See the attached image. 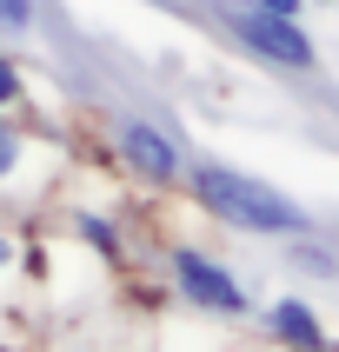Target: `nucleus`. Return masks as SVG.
<instances>
[{
  "label": "nucleus",
  "instance_id": "nucleus-1",
  "mask_svg": "<svg viewBox=\"0 0 339 352\" xmlns=\"http://www.w3.org/2000/svg\"><path fill=\"white\" fill-rule=\"evenodd\" d=\"M179 186H186V199H193L206 219H219V226H233V233H246V239H313V213H306L286 186L246 173V166L186 160Z\"/></svg>",
  "mask_w": 339,
  "mask_h": 352
},
{
  "label": "nucleus",
  "instance_id": "nucleus-2",
  "mask_svg": "<svg viewBox=\"0 0 339 352\" xmlns=\"http://www.w3.org/2000/svg\"><path fill=\"white\" fill-rule=\"evenodd\" d=\"M213 20L226 27L239 54H253L259 67H279V74H313L319 67V40L306 20H279V14H259L246 0H213Z\"/></svg>",
  "mask_w": 339,
  "mask_h": 352
},
{
  "label": "nucleus",
  "instance_id": "nucleus-3",
  "mask_svg": "<svg viewBox=\"0 0 339 352\" xmlns=\"http://www.w3.org/2000/svg\"><path fill=\"white\" fill-rule=\"evenodd\" d=\"M166 279H173V293L186 299L193 313H206V319H246L253 313V293L239 286V273L226 259L199 253V246H173V253H166Z\"/></svg>",
  "mask_w": 339,
  "mask_h": 352
},
{
  "label": "nucleus",
  "instance_id": "nucleus-4",
  "mask_svg": "<svg viewBox=\"0 0 339 352\" xmlns=\"http://www.w3.org/2000/svg\"><path fill=\"white\" fill-rule=\"evenodd\" d=\"M107 140H113L120 166H127L140 186H179V173H186V153H179V140L166 133L160 120H146V113H120Z\"/></svg>",
  "mask_w": 339,
  "mask_h": 352
},
{
  "label": "nucleus",
  "instance_id": "nucleus-5",
  "mask_svg": "<svg viewBox=\"0 0 339 352\" xmlns=\"http://www.w3.org/2000/svg\"><path fill=\"white\" fill-rule=\"evenodd\" d=\"M266 333L286 352H326L333 346V339H326V319L306 306V293H279L273 306H266Z\"/></svg>",
  "mask_w": 339,
  "mask_h": 352
},
{
  "label": "nucleus",
  "instance_id": "nucleus-6",
  "mask_svg": "<svg viewBox=\"0 0 339 352\" xmlns=\"http://www.w3.org/2000/svg\"><path fill=\"white\" fill-rule=\"evenodd\" d=\"M40 146H47V140H40L34 126H20L14 113H0V193H7V186L40 160Z\"/></svg>",
  "mask_w": 339,
  "mask_h": 352
},
{
  "label": "nucleus",
  "instance_id": "nucleus-7",
  "mask_svg": "<svg viewBox=\"0 0 339 352\" xmlns=\"http://www.w3.org/2000/svg\"><path fill=\"white\" fill-rule=\"evenodd\" d=\"M74 239L87 246V253H100V259H120L127 246H120V226L107 213H74Z\"/></svg>",
  "mask_w": 339,
  "mask_h": 352
},
{
  "label": "nucleus",
  "instance_id": "nucleus-8",
  "mask_svg": "<svg viewBox=\"0 0 339 352\" xmlns=\"http://www.w3.org/2000/svg\"><path fill=\"white\" fill-rule=\"evenodd\" d=\"M40 20V0H0V40H27Z\"/></svg>",
  "mask_w": 339,
  "mask_h": 352
},
{
  "label": "nucleus",
  "instance_id": "nucleus-9",
  "mask_svg": "<svg viewBox=\"0 0 339 352\" xmlns=\"http://www.w3.org/2000/svg\"><path fill=\"white\" fill-rule=\"evenodd\" d=\"M14 107H27V67L14 54H0V113H14Z\"/></svg>",
  "mask_w": 339,
  "mask_h": 352
},
{
  "label": "nucleus",
  "instance_id": "nucleus-10",
  "mask_svg": "<svg viewBox=\"0 0 339 352\" xmlns=\"http://www.w3.org/2000/svg\"><path fill=\"white\" fill-rule=\"evenodd\" d=\"M259 14H279V20H306V0H246Z\"/></svg>",
  "mask_w": 339,
  "mask_h": 352
},
{
  "label": "nucleus",
  "instance_id": "nucleus-11",
  "mask_svg": "<svg viewBox=\"0 0 339 352\" xmlns=\"http://www.w3.org/2000/svg\"><path fill=\"white\" fill-rule=\"evenodd\" d=\"M7 266H14V233L0 226V273H7Z\"/></svg>",
  "mask_w": 339,
  "mask_h": 352
},
{
  "label": "nucleus",
  "instance_id": "nucleus-12",
  "mask_svg": "<svg viewBox=\"0 0 339 352\" xmlns=\"http://www.w3.org/2000/svg\"><path fill=\"white\" fill-rule=\"evenodd\" d=\"M306 7H313V0H306Z\"/></svg>",
  "mask_w": 339,
  "mask_h": 352
}]
</instances>
